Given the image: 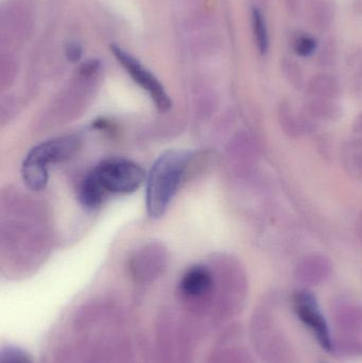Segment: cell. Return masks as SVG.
I'll list each match as a JSON object with an SVG mask.
<instances>
[{"label":"cell","instance_id":"16","mask_svg":"<svg viewBox=\"0 0 362 363\" xmlns=\"http://www.w3.org/2000/svg\"><path fill=\"white\" fill-rule=\"evenodd\" d=\"M106 196V194L102 191L101 188L89 174L81 184L80 190H79V200L85 208L91 209V211L98 208L103 202Z\"/></svg>","mask_w":362,"mask_h":363},{"label":"cell","instance_id":"26","mask_svg":"<svg viewBox=\"0 0 362 363\" xmlns=\"http://www.w3.org/2000/svg\"><path fill=\"white\" fill-rule=\"evenodd\" d=\"M354 130L357 133L362 134V113L357 117L354 123Z\"/></svg>","mask_w":362,"mask_h":363},{"label":"cell","instance_id":"6","mask_svg":"<svg viewBox=\"0 0 362 363\" xmlns=\"http://www.w3.org/2000/svg\"><path fill=\"white\" fill-rule=\"evenodd\" d=\"M295 313L302 322L314 333L325 351H331L332 339L327 320L318 308L316 296L308 291H299L293 298Z\"/></svg>","mask_w":362,"mask_h":363},{"label":"cell","instance_id":"20","mask_svg":"<svg viewBox=\"0 0 362 363\" xmlns=\"http://www.w3.org/2000/svg\"><path fill=\"white\" fill-rule=\"evenodd\" d=\"M338 44L335 38H329L325 40L324 44L318 52L317 63L322 68H329L333 65L337 57Z\"/></svg>","mask_w":362,"mask_h":363},{"label":"cell","instance_id":"2","mask_svg":"<svg viewBox=\"0 0 362 363\" xmlns=\"http://www.w3.org/2000/svg\"><path fill=\"white\" fill-rule=\"evenodd\" d=\"M80 148V138L64 136L40 143L31 149L23 166L21 176L30 189L40 191L48 183V167L72 159Z\"/></svg>","mask_w":362,"mask_h":363},{"label":"cell","instance_id":"14","mask_svg":"<svg viewBox=\"0 0 362 363\" xmlns=\"http://www.w3.org/2000/svg\"><path fill=\"white\" fill-rule=\"evenodd\" d=\"M251 23H252L253 36H254L255 46L259 55L265 57L270 50L269 28L266 21L265 13L263 9L252 6L251 8Z\"/></svg>","mask_w":362,"mask_h":363},{"label":"cell","instance_id":"4","mask_svg":"<svg viewBox=\"0 0 362 363\" xmlns=\"http://www.w3.org/2000/svg\"><path fill=\"white\" fill-rule=\"evenodd\" d=\"M216 288L215 274L208 267L197 264L183 274L179 283V291L187 311L193 317H200L210 311Z\"/></svg>","mask_w":362,"mask_h":363},{"label":"cell","instance_id":"13","mask_svg":"<svg viewBox=\"0 0 362 363\" xmlns=\"http://www.w3.org/2000/svg\"><path fill=\"white\" fill-rule=\"evenodd\" d=\"M304 115L312 121H336L341 115V108L335 100L310 98L304 106Z\"/></svg>","mask_w":362,"mask_h":363},{"label":"cell","instance_id":"17","mask_svg":"<svg viewBox=\"0 0 362 363\" xmlns=\"http://www.w3.org/2000/svg\"><path fill=\"white\" fill-rule=\"evenodd\" d=\"M290 43L295 55L301 57H310L318 51L319 43L317 38L304 32L295 34Z\"/></svg>","mask_w":362,"mask_h":363},{"label":"cell","instance_id":"23","mask_svg":"<svg viewBox=\"0 0 362 363\" xmlns=\"http://www.w3.org/2000/svg\"><path fill=\"white\" fill-rule=\"evenodd\" d=\"M100 62L98 60H91V61L86 62L81 66L80 74L85 77L93 76L98 72Z\"/></svg>","mask_w":362,"mask_h":363},{"label":"cell","instance_id":"19","mask_svg":"<svg viewBox=\"0 0 362 363\" xmlns=\"http://www.w3.org/2000/svg\"><path fill=\"white\" fill-rule=\"evenodd\" d=\"M350 80L355 89H362V48L355 49L346 61Z\"/></svg>","mask_w":362,"mask_h":363},{"label":"cell","instance_id":"24","mask_svg":"<svg viewBox=\"0 0 362 363\" xmlns=\"http://www.w3.org/2000/svg\"><path fill=\"white\" fill-rule=\"evenodd\" d=\"M284 4L288 14L291 17H297L301 12L303 0H284Z\"/></svg>","mask_w":362,"mask_h":363},{"label":"cell","instance_id":"1","mask_svg":"<svg viewBox=\"0 0 362 363\" xmlns=\"http://www.w3.org/2000/svg\"><path fill=\"white\" fill-rule=\"evenodd\" d=\"M191 152L186 150L167 151L153 164L146 186V206L153 219L164 216L174 200L191 163Z\"/></svg>","mask_w":362,"mask_h":363},{"label":"cell","instance_id":"27","mask_svg":"<svg viewBox=\"0 0 362 363\" xmlns=\"http://www.w3.org/2000/svg\"><path fill=\"white\" fill-rule=\"evenodd\" d=\"M356 232L359 239L362 241V213L359 215L356 222Z\"/></svg>","mask_w":362,"mask_h":363},{"label":"cell","instance_id":"7","mask_svg":"<svg viewBox=\"0 0 362 363\" xmlns=\"http://www.w3.org/2000/svg\"><path fill=\"white\" fill-rule=\"evenodd\" d=\"M165 266V254L162 249L146 247L132 258L130 272L136 281L148 283L159 277L163 273Z\"/></svg>","mask_w":362,"mask_h":363},{"label":"cell","instance_id":"25","mask_svg":"<svg viewBox=\"0 0 362 363\" xmlns=\"http://www.w3.org/2000/svg\"><path fill=\"white\" fill-rule=\"evenodd\" d=\"M353 11L355 14L362 15V0H353Z\"/></svg>","mask_w":362,"mask_h":363},{"label":"cell","instance_id":"18","mask_svg":"<svg viewBox=\"0 0 362 363\" xmlns=\"http://www.w3.org/2000/svg\"><path fill=\"white\" fill-rule=\"evenodd\" d=\"M281 70L286 80L295 89H301L304 86V74L300 64L290 57H283L281 61Z\"/></svg>","mask_w":362,"mask_h":363},{"label":"cell","instance_id":"5","mask_svg":"<svg viewBox=\"0 0 362 363\" xmlns=\"http://www.w3.org/2000/svg\"><path fill=\"white\" fill-rule=\"evenodd\" d=\"M111 51L117 61L127 70L131 78L150 96L155 106L161 112H167L171 108L172 102L157 77L142 65L133 55L128 53L117 45L111 46Z\"/></svg>","mask_w":362,"mask_h":363},{"label":"cell","instance_id":"11","mask_svg":"<svg viewBox=\"0 0 362 363\" xmlns=\"http://www.w3.org/2000/svg\"><path fill=\"white\" fill-rule=\"evenodd\" d=\"M278 119L281 128L289 138H297L305 132L312 130L315 121L308 118L306 115L298 116L293 106L287 101H283L278 106Z\"/></svg>","mask_w":362,"mask_h":363},{"label":"cell","instance_id":"21","mask_svg":"<svg viewBox=\"0 0 362 363\" xmlns=\"http://www.w3.org/2000/svg\"><path fill=\"white\" fill-rule=\"evenodd\" d=\"M0 363H33L30 356L16 347H6L1 350Z\"/></svg>","mask_w":362,"mask_h":363},{"label":"cell","instance_id":"15","mask_svg":"<svg viewBox=\"0 0 362 363\" xmlns=\"http://www.w3.org/2000/svg\"><path fill=\"white\" fill-rule=\"evenodd\" d=\"M341 159L346 169L362 180V138L346 142L342 148Z\"/></svg>","mask_w":362,"mask_h":363},{"label":"cell","instance_id":"10","mask_svg":"<svg viewBox=\"0 0 362 363\" xmlns=\"http://www.w3.org/2000/svg\"><path fill=\"white\" fill-rule=\"evenodd\" d=\"M174 321L167 315L159 318L157 326V357L159 363H176L178 362L179 342H174Z\"/></svg>","mask_w":362,"mask_h":363},{"label":"cell","instance_id":"3","mask_svg":"<svg viewBox=\"0 0 362 363\" xmlns=\"http://www.w3.org/2000/svg\"><path fill=\"white\" fill-rule=\"evenodd\" d=\"M89 174L106 196L132 194L147 180L145 170L138 164L125 159L104 160Z\"/></svg>","mask_w":362,"mask_h":363},{"label":"cell","instance_id":"8","mask_svg":"<svg viewBox=\"0 0 362 363\" xmlns=\"http://www.w3.org/2000/svg\"><path fill=\"white\" fill-rule=\"evenodd\" d=\"M332 271L333 264L329 258L321 254H310L300 260L295 268V277L303 283L315 285L327 279Z\"/></svg>","mask_w":362,"mask_h":363},{"label":"cell","instance_id":"9","mask_svg":"<svg viewBox=\"0 0 362 363\" xmlns=\"http://www.w3.org/2000/svg\"><path fill=\"white\" fill-rule=\"evenodd\" d=\"M306 17L316 31L324 33L333 27L336 6L332 0H305Z\"/></svg>","mask_w":362,"mask_h":363},{"label":"cell","instance_id":"12","mask_svg":"<svg viewBox=\"0 0 362 363\" xmlns=\"http://www.w3.org/2000/svg\"><path fill=\"white\" fill-rule=\"evenodd\" d=\"M306 93L310 98L336 100L341 95V85L337 78L327 72H320L306 83Z\"/></svg>","mask_w":362,"mask_h":363},{"label":"cell","instance_id":"22","mask_svg":"<svg viewBox=\"0 0 362 363\" xmlns=\"http://www.w3.org/2000/svg\"><path fill=\"white\" fill-rule=\"evenodd\" d=\"M65 53L68 61L76 63L82 57V47L78 43H69L66 47Z\"/></svg>","mask_w":362,"mask_h":363}]
</instances>
